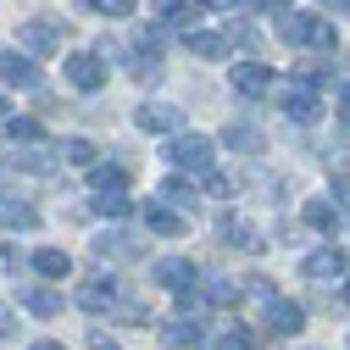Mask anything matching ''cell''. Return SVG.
I'll return each instance as SVG.
<instances>
[{
  "instance_id": "b9f144b4",
  "label": "cell",
  "mask_w": 350,
  "mask_h": 350,
  "mask_svg": "<svg viewBox=\"0 0 350 350\" xmlns=\"http://www.w3.org/2000/svg\"><path fill=\"white\" fill-rule=\"evenodd\" d=\"M0 117H6V95H0Z\"/></svg>"
},
{
  "instance_id": "8fae6325",
  "label": "cell",
  "mask_w": 350,
  "mask_h": 350,
  "mask_svg": "<svg viewBox=\"0 0 350 350\" xmlns=\"http://www.w3.org/2000/svg\"><path fill=\"white\" fill-rule=\"evenodd\" d=\"M0 83H17V90H39V67L17 51H0Z\"/></svg>"
},
{
  "instance_id": "7402d4cb",
  "label": "cell",
  "mask_w": 350,
  "mask_h": 350,
  "mask_svg": "<svg viewBox=\"0 0 350 350\" xmlns=\"http://www.w3.org/2000/svg\"><path fill=\"white\" fill-rule=\"evenodd\" d=\"M33 267L45 273V278H67V273H72V256H67V250H51V245H45V250H33Z\"/></svg>"
},
{
  "instance_id": "7c38bea8",
  "label": "cell",
  "mask_w": 350,
  "mask_h": 350,
  "mask_svg": "<svg viewBox=\"0 0 350 350\" xmlns=\"http://www.w3.org/2000/svg\"><path fill=\"white\" fill-rule=\"evenodd\" d=\"M184 45H189L200 62H223V56H228V33H217V28H189Z\"/></svg>"
},
{
  "instance_id": "5b68a950",
  "label": "cell",
  "mask_w": 350,
  "mask_h": 350,
  "mask_svg": "<svg viewBox=\"0 0 350 350\" xmlns=\"http://www.w3.org/2000/svg\"><path fill=\"white\" fill-rule=\"evenodd\" d=\"M134 122L145 128V134H184V111L172 106V100H145L134 111Z\"/></svg>"
},
{
  "instance_id": "ab89813d",
  "label": "cell",
  "mask_w": 350,
  "mask_h": 350,
  "mask_svg": "<svg viewBox=\"0 0 350 350\" xmlns=\"http://www.w3.org/2000/svg\"><path fill=\"white\" fill-rule=\"evenodd\" d=\"M245 6H278V0H245Z\"/></svg>"
},
{
  "instance_id": "8d00e7d4",
  "label": "cell",
  "mask_w": 350,
  "mask_h": 350,
  "mask_svg": "<svg viewBox=\"0 0 350 350\" xmlns=\"http://www.w3.org/2000/svg\"><path fill=\"white\" fill-rule=\"evenodd\" d=\"M28 350H67V345H56V339H39V345H28Z\"/></svg>"
},
{
  "instance_id": "603a6c76",
  "label": "cell",
  "mask_w": 350,
  "mask_h": 350,
  "mask_svg": "<svg viewBox=\"0 0 350 350\" xmlns=\"http://www.w3.org/2000/svg\"><path fill=\"white\" fill-rule=\"evenodd\" d=\"M0 223H6L12 234H17V228H39V211L23 206V200H0Z\"/></svg>"
},
{
  "instance_id": "cb8c5ba5",
  "label": "cell",
  "mask_w": 350,
  "mask_h": 350,
  "mask_svg": "<svg viewBox=\"0 0 350 350\" xmlns=\"http://www.w3.org/2000/svg\"><path fill=\"white\" fill-rule=\"evenodd\" d=\"M17 167H28V172H56V150H51L45 139H39V145H23Z\"/></svg>"
},
{
  "instance_id": "83f0119b",
  "label": "cell",
  "mask_w": 350,
  "mask_h": 350,
  "mask_svg": "<svg viewBox=\"0 0 350 350\" xmlns=\"http://www.w3.org/2000/svg\"><path fill=\"white\" fill-rule=\"evenodd\" d=\"M6 139L12 145H39V122L33 117H6Z\"/></svg>"
},
{
  "instance_id": "2e32d148",
  "label": "cell",
  "mask_w": 350,
  "mask_h": 350,
  "mask_svg": "<svg viewBox=\"0 0 350 350\" xmlns=\"http://www.w3.org/2000/svg\"><path fill=\"white\" fill-rule=\"evenodd\" d=\"M161 206L184 217V211H195V206H200V189H195L189 178H167V184H161Z\"/></svg>"
},
{
  "instance_id": "52a82bcc",
  "label": "cell",
  "mask_w": 350,
  "mask_h": 350,
  "mask_svg": "<svg viewBox=\"0 0 350 350\" xmlns=\"http://www.w3.org/2000/svg\"><path fill=\"white\" fill-rule=\"evenodd\" d=\"M95 256H100V261H134V256H145V239L128 234V228H106V234L95 239Z\"/></svg>"
},
{
  "instance_id": "d6986e66",
  "label": "cell",
  "mask_w": 350,
  "mask_h": 350,
  "mask_svg": "<svg viewBox=\"0 0 350 350\" xmlns=\"http://www.w3.org/2000/svg\"><path fill=\"white\" fill-rule=\"evenodd\" d=\"M300 217H306V228H317V234H328V239L339 234V206H334V200H306Z\"/></svg>"
},
{
  "instance_id": "d590c367",
  "label": "cell",
  "mask_w": 350,
  "mask_h": 350,
  "mask_svg": "<svg viewBox=\"0 0 350 350\" xmlns=\"http://www.w3.org/2000/svg\"><path fill=\"white\" fill-rule=\"evenodd\" d=\"M90 345H95V350H122V345H111V339H106V334H95V339H90Z\"/></svg>"
},
{
  "instance_id": "e0dca14e",
  "label": "cell",
  "mask_w": 350,
  "mask_h": 350,
  "mask_svg": "<svg viewBox=\"0 0 350 350\" xmlns=\"http://www.w3.org/2000/svg\"><path fill=\"white\" fill-rule=\"evenodd\" d=\"M323 106H317V95L312 90H300V83H289V90H284V117L289 122H312Z\"/></svg>"
},
{
  "instance_id": "ac0fdd59",
  "label": "cell",
  "mask_w": 350,
  "mask_h": 350,
  "mask_svg": "<svg viewBox=\"0 0 350 350\" xmlns=\"http://www.w3.org/2000/svg\"><path fill=\"white\" fill-rule=\"evenodd\" d=\"M145 228H150V234H167V239H178V234H184L189 223H184L178 211H167L161 200H150V206H145Z\"/></svg>"
},
{
  "instance_id": "9a60e30c",
  "label": "cell",
  "mask_w": 350,
  "mask_h": 350,
  "mask_svg": "<svg viewBox=\"0 0 350 350\" xmlns=\"http://www.w3.org/2000/svg\"><path fill=\"white\" fill-rule=\"evenodd\" d=\"M223 145H228V150H245V156H261V150H267V139H261L256 122H228V128H223Z\"/></svg>"
},
{
  "instance_id": "e575fe53",
  "label": "cell",
  "mask_w": 350,
  "mask_h": 350,
  "mask_svg": "<svg viewBox=\"0 0 350 350\" xmlns=\"http://www.w3.org/2000/svg\"><path fill=\"white\" fill-rule=\"evenodd\" d=\"M12 323H17V317H12V306H0V339L12 334Z\"/></svg>"
},
{
  "instance_id": "7bdbcfd3",
  "label": "cell",
  "mask_w": 350,
  "mask_h": 350,
  "mask_svg": "<svg viewBox=\"0 0 350 350\" xmlns=\"http://www.w3.org/2000/svg\"><path fill=\"white\" fill-rule=\"evenodd\" d=\"M323 6H334V0H323Z\"/></svg>"
},
{
  "instance_id": "5bb4252c",
  "label": "cell",
  "mask_w": 350,
  "mask_h": 350,
  "mask_svg": "<svg viewBox=\"0 0 350 350\" xmlns=\"http://www.w3.org/2000/svg\"><path fill=\"white\" fill-rule=\"evenodd\" d=\"M267 328H273V334H300V328H306V312H300L295 300H278V295H273V300H267Z\"/></svg>"
},
{
  "instance_id": "9c48e42d",
  "label": "cell",
  "mask_w": 350,
  "mask_h": 350,
  "mask_svg": "<svg viewBox=\"0 0 350 350\" xmlns=\"http://www.w3.org/2000/svg\"><path fill=\"white\" fill-rule=\"evenodd\" d=\"M200 339H206V328H200V317H189V312H178V317L161 323V345H172V350H189V345H200Z\"/></svg>"
},
{
  "instance_id": "60d3db41",
  "label": "cell",
  "mask_w": 350,
  "mask_h": 350,
  "mask_svg": "<svg viewBox=\"0 0 350 350\" xmlns=\"http://www.w3.org/2000/svg\"><path fill=\"white\" fill-rule=\"evenodd\" d=\"M334 6H339V12H350V0H334Z\"/></svg>"
},
{
  "instance_id": "8992f818",
  "label": "cell",
  "mask_w": 350,
  "mask_h": 350,
  "mask_svg": "<svg viewBox=\"0 0 350 350\" xmlns=\"http://www.w3.org/2000/svg\"><path fill=\"white\" fill-rule=\"evenodd\" d=\"M150 278H156L161 289H178V295H189V289L200 284L195 261H184V256H167V261H156V267H150Z\"/></svg>"
},
{
  "instance_id": "d6a6232c",
  "label": "cell",
  "mask_w": 350,
  "mask_h": 350,
  "mask_svg": "<svg viewBox=\"0 0 350 350\" xmlns=\"http://www.w3.org/2000/svg\"><path fill=\"white\" fill-rule=\"evenodd\" d=\"M245 295H250V300H261V306H267V300H273V284H267V278H250V284H245Z\"/></svg>"
},
{
  "instance_id": "484cf974",
  "label": "cell",
  "mask_w": 350,
  "mask_h": 350,
  "mask_svg": "<svg viewBox=\"0 0 350 350\" xmlns=\"http://www.w3.org/2000/svg\"><path fill=\"white\" fill-rule=\"evenodd\" d=\"M56 156H62L67 167H95V156H100V150H95L90 139H62V150H56Z\"/></svg>"
},
{
  "instance_id": "836d02e7",
  "label": "cell",
  "mask_w": 350,
  "mask_h": 350,
  "mask_svg": "<svg viewBox=\"0 0 350 350\" xmlns=\"http://www.w3.org/2000/svg\"><path fill=\"white\" fill-rule=\"evenodd\" d=\"M12 267H17V245H0V278H6Z\"/></svg>"
},
{
  "instance_id": "6da1fadb",
  "label": "cell",
  "mask_w": 350,
  "mask_h": 350,
  "mask_svg": "<svg viewBox=\"0 0 350 350\" xmlns=\"http://www.w3.org/2000/svg\"><path fill=\"white\" fill-rule=\"evenodd\" d=\"M278 39L300 51H334V23H323L317 12H278Z\"/></svg>"
},
{
  "instance_id": "30bf717a",
  "label": "cell",
  "mask_w": 350,
  "mask_h": 350,
  "mask_svg": "<svg viewBox=\"0 0 350 350\" xmlns=\"http://www.w3.org/2000/svg\"><path fill=\"white\" fill-rule=\"evenodd\" d=\"M300 273L312 278V284H334V278L345 273V250H334V245H328V250H312V256L300 261Z\"/></svg>"
},
{
  "instance_id": "44dd1931",
  "label": "cell",
  "mask_w": 350,
  "mask_h": 350,
  "mask_svg": "<svg viewBox=\"0 0 350 350\" xmlns=\"http://www.w3.org/2000/svg\"><path fill=\"white\" fill-rule=\"evenodd\" d=\"M90 184H95V195H122L128 167H122V161H111V167H90Z\"/></svg>"
},
{
  "instance_id": "4316f807",
  "label": "cell",
  "mask_w": 350,
  "mask_h": 350,
  "mask_svg": "<svg viewBox=\"0 0 350 350\" xmlns=\"http://www.w3.org/2000/svg\"><path fill=\"white\" fill-rule=\"evenodd\" d=\"M156 17L161 23H195L200 6H195V0H156Z\"/></svg>"
},
{
  "instance_id": "f546056e",
  "label": "cell",
  "mask_w": 350,
  "mask_h": 350,
  "mask_svg": "<svg viewBox=\"0 0 350 350\" xmlns=\"http://www.w3.org/2000/svg\"><path fill=\"white\" fill-rule=\"evenodd\" d=\"M217 350H256V334H245V328H228L223 339H217Z\"/></svg>"
},
{
  "instance_id": "ffe728a7",
  "label": "cell",
  "mask_w": 350,
  "mask_h": 350,
  "mask_svg": "<svg viewBox=\"0 0 350 350\" xmlns=\"http://www.w3.org/2000/svg\"><path fill=\"white\" fill-rule=\"evenodd\" d=\"M217 234H223L228 245H239V250H261V234L245 223V217H223V223H217Z\"/></svg>"
},
{
  "instance_id": "7a4b0ae2",
  "label": "cell",
  "mask_w": 350,
  "mask_h": 350,
  "mask_svg": "<svg viewBox=\"0 0 350 350\" xmlns=\"http://www.w3.org/2000/svg\"><path fill=\"white\" fill-rule=\"evenodd\" d=\"M167 161L178 167V172H211V139L206 134H172L167 139Z\"/></svg>"
},
{
  "instance_id": "1f68e13d",
  "label": "cell",
  "mask_w": 350,
  "mask_h": 350,
  "mask_svg": "<svg viewBox=\"0 0 350 350\" xmlns=\"http://www.w3.org/2000/svg\"><path fill=\"white\" fill-rule=\"evenodd\" d=\"M95 12H106V17H134V0H90Z\"/></svg>"
},
{
  "instance_id": "f35d334b",
  "label": "cell",
  "mask_w": 350,
  "mask_h": 350,
  "mask_svg": "<svg viewBox=\"0 0 350 350\" xmlns=\"http://www.w3.org/2000/svg\"><path fill=\"white\" fill-rule=\"evenodd\" d=\"M339 100H345V117H350V83H345V95H339Z\"/></svg>"
},
{
  "instance_id": "74e56055",
  "label": "cell",
  "mask_w": 350,
  "mask_h": 350,
  "mask_svg": "<svg viewBox=\"0 0 350 350\" xmlns=\"http://www.w3.org/2000/svg\"><path fill=\"white\" fill-rule=\"evenodd\" d=\"M339 139H345V145H350V117H345V128H339Z\"/></svg>"
},
{
  "instance_id": "ba28073f",
  "label": "cell",
  "mask_w": 350,
  "mask_h": 350,
  "mask_svg": "<svg viewBox=\"0 0 350 350\" xmlns=\"http://www.w3.org/2000/svg\"><path fill=\"white\" fill-rule=\"evenodd\" d=\"M78 306H83V312H111V306H122V289H117V278H111V273H95L90 284L78 289Z\"/></svg>"
},
{
  "instance_id": "3957f363",
  "label": "cell",
  "mask_w": 350,
  "mask_h": 350,
  "mask_svg": "<svg viewBox=\"0 0 350 350\" xmlns=\"http://www.w3.org/2000/svg\"><path fill=\"white\" fill-rule=\"evenodd\" d=\"M62 28L67 23H56V17H28V23H17V39L28 56H51V51H62Z\"/></svg>"
},
{
  "instance_id": "d4e9b609",
  "label": "cell",
  "mask_w": 350,
  "mask_h": 350,
  "mask_svg": "<svg viewBox=\"0 0 350 350\" xmlns=\"http://www.w3.org/2000/svg\"><path fill=\"white\" fill-rule=\"evenodd\" d=\"M23 306H28L33 317H56L62 312V295L56 289H23Z\"/></svg>"
},
{
  "instance_id": "277c9868",
  "label": "cell",
  "mask_w": 350,
  "mask_h": 350,
  "mask_svg": "<svg viewBox=\"0 0 350 350\" xmlns=\"http://www.w3.org/2000/svg\"><path fill=\"white\" fill-rule=\"evenodd\" d=\"M67 83H72V90H83V95L106 90V67H100V56H95V51H72V56H67Z\"/></svg>"
},
{
  "instance_id": "4dcf8cb0",
  "label": "cell",
  "mask_w": 350,
  "mask_h": 350,
  "mask_svg": "<svg viewBox=\"0 0 350 350\" xmlns=\"http://www.w3.org/2000/svg\"><path fill=\"white\" fill-rule=\"evenodd\" d=\"M95 211L100 217H128V195H95Z\"/></svg>"
},
{
  "instance_id": "4fadbf2b",
  "label": "cell",
  "mask_w": 350,
  "mask_h": 350,
  "mask_svg": "<svg viewBox=\"0 0 350 350\" xmlns=\"http://www.w3.org/2000/svg\"><path fill=\"white\" fill-rule=\"evenodd\" d=\"M234 90L250 95V100H256V95H267V90H273V67H261V62H239V67H234Z\"/></svg>"
},
{
  "instance_id": "f1b7e54d",
  "label": "cell",
  "mask_w": 350,
  "mask_h": 350,
  "mask_svg": "<svg viewBox=\"0 0 350 350\" xmlns=\"http://www.w3.org/2000/svg\"><path fill=\"white\" fill-rule=\"evenodd\" d=\"M234 295H239V289H234V284H228V278H217V273H211V278H206V300H217V306H228V300H234Z\"/></svg>"
}]
</instances>
